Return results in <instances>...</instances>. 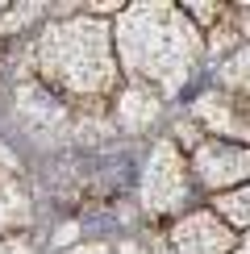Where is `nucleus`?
<instances>
[{"label": "nucleus", "instance_id": "nucleus-5", "mask_svg": "<svg viewBox=\"0 0 250 254\" xmlns=\"http://www.w3.org/2000/svg\"><path fill=\"white\" fill-rule=\"evenodd\" d=\"M0 254H29V246H21V242H0Z\"/></svg>", "mask_w": 250, "mask_h": 254}, {"label": "nucleus", "instance_id": "nucleus-1", "mask_svg": "<svg viewBox=\"0 0 250 254\" xmlns=\"http://www.w3.org/2000/svg\"><path fill=\"white\" fill-rule=\"evenodd\" d=\"M100 55H104V42L88 25L50 29L46 42H42V67L55 79H67L79 92H88L92 83H104V75H109V63Z\"/></svg>", "mask_w": 250, "mask_h": 254}, {"label": "nucleus", "instance_id": "nucleus-6", "mask_svg": "<svg viewBox=\"0 0 250 254\" xmlns=\"http://www.w3.org/2000/svg\"><path fill=\"white\" fill-rule=\"evenodd\" d=\"M71 254H104L100 246H79V250H71Z\"/></svg>", "mask_w": 250, "mask_h": 254}, {"label": "nucleus", "instance_id": "nucleus-3", "mask_svg": "<svg viewBox=\"0 0 250 254\" xmlns=\"http://www.w3.org/2000/svg\"><path fill=\"white\" fill-rule=\"evenodd\" d=\"M29 217V204H25V192L13 184V179H0V229L8 225H21Z\"/></svg>", "mask_w": 250, "mask_h": 254}, {"label": "nucleus", "instance_id": "nucleus-4", "mask_svg": "<svg viewBox=\"0 0 250 254\" xmlns=\"http://www.w3.org/2000/svg\"><path fill=\"white\" fill-rule=\"evenodd\" d=\"M229 208H234V217L242 221V225H250V192L238 196V200H229Z\"/></svg>", "mask_w": 250, "mask_h": 254}, {"label": "nucleus", "instance_id": "nucleus-2", "mask_svg": "<svg viewBox=\"0 0 250 254\" xmlns=\"http://www.w3.org/2000/svg\"><path fill=\"white\" fill-rule=\"evenodd\" d=\"M225 242H229V238H225L208 217H196L192 225L180 234V246H184V250H192V246H196L200 254H221V250H225Z\"/></svg>", "mask_w": 250, "mask_h": 254}]
</instances>
